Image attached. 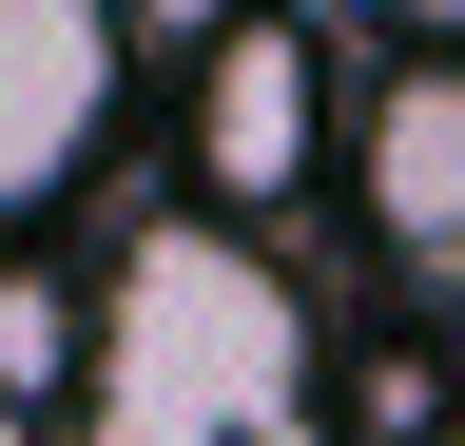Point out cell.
Instances as JSON below:
<instances>
[{
    "label": "cell",
    "mask_w": 465,
    "mask_h": 446,
    "mask_svg": "<svg viewBox=\"0 0 465 446\" xmlns=\"http://www.w3.org/2000/svg\"><path fill=\"white\" fill-rule=\"evenodd\" d=\"M78 408L97 446H291L311 427V311L252 233L155 213L116 233V272L78 292Z\"/></svg>",
    "instance_id": "1"
},
{
    "label": "cell",
    "mask_w": 465,
    "mask_h": 446,
    "mask_svg": "<svg viewBox=\"0 0 465 446\" xmlns=\"http://www.w3.org/2000/svg\"><path fill=\"white\" fill-rule=\"evenodd\" d=\"M116 78H136V20L116 0H0V233L116 136Z\"/></svg>",
    "instance_id": "2"
},
{
    "label": "cell",
    "mask_w": 465,
    "mask_h": 446,
    "mask_svg": "<svg viewBox=\"0 0 465 446\" xmlns=\"http://www.w3.org/2000/svg\"><path fill=\"white\" fill-rule=\"evenodd\" d=\"M311 155H330V59L291 20H213L194 39V175L232 213H272V194H311Z\"/></svg>",
    "instance_id": "3"
},
{
    "label": "cell",
    "mask_w": 465,
    "mask_h": 446,
    "mask_svg": "<svg viewBox=\"0 0 465 446\" xmlns=\"http://www.w3.org/2000/svg\"><path fill=\"white\" fill-rule=\"evenodd\" d=\"M349 194L407 272H465V59L369 78V136H349Z\"/></svg>",
    "instance_id": "4"
},
{
    "label": "cell",
    "mask_w": 465,
    "mask_h": 446,
    "mask_svg": "<svg viewBox=\"0 0 465 446\" xmlns=\"http://www.w3.org/2000/svg\"><path fill=\"white\" fill-rule=\"evenodd\" d=\"M39 388H78V292H58V272H0V427H20Z\"/></svg>",
    "instance_id": "5"
},
{
    "label": "cell",
    "mask_w": 465,
    "mask_h": 446,
    "mask_svg": "<svg viewBox=\"0 0 465 446\" xmlns=\"http://www.w3.org/2000/svg\"><path fill=\"white\" fill-rule=\"evenodd\" d=\"M446 446H465V408H446Z\"/></svg>",
    "instance_id": "6"
},
{
    "label": "cell",
    "mask_w": 465,
    "mask_h": 446,
    "mask_svg": "<svg viewBox=\"0 0 465 446\" xmlns=\"http://www.w3.org/2000/svg\"><path fill=\"white\" fill-rule=\"evenodd\" d=\"M291 446H311V427H291Z\"/></svg>",
    "instance_id": "7"
},
{
    "label": "cell",
    "mask_w": 465,
    "mask_h": 446,
    "mask_svg": "<svg viewBox=\"0 0 465 446\" xmlns=\"http://www.w3.org/2000/svg\"><path fill=\"white\" fill-rule=\"evenodd\" d=\"M0 446H20V427H0Z\"/></svg>",
    "instance_id": "8"
}]
</instances>
